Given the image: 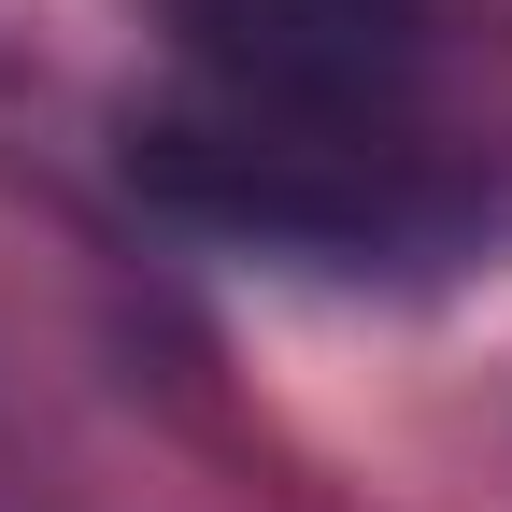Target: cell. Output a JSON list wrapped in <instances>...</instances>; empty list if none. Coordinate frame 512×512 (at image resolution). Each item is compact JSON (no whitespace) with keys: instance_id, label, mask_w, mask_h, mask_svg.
Returning a JSON list of instances; mask_svg holds the SVG:
<instances>
[{"instance_id":"obj_1","label":"cell","mask_w":512,"mask_h":512,"mask_svg":"<svg viewBox=\"0 0 512 512\" xmlns=\"http://www.w3.org/2000/svg\"><path fill=\"white\" fill-rule=\"evenodd\" d=\"M200 100L143 128V171L185 214L370 256L456 228V185L413 143L427 0H171Z\"/></svg>"}]
</instances>
